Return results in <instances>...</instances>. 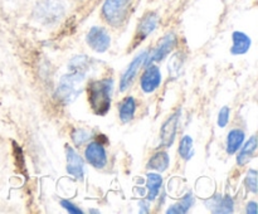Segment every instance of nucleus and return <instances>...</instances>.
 Returning <instances> with one entry per match:
<instances>
[{"label":"nucleus","instance_id":"26","mask_svg":"<svg viewBox=\"0 0 258 214\" xmlns=\"http://www.w3.org/2000/svg\"><path fill=\"white\" fill-rule=\"evenodd\" d=\"M246 211L248 214H257V203L256 201H249V203L247 204Z\"/></svg>","mask_w":258,"mask_h":214},{"label":"nucleus","instance_id":"24","mask_svg":"<svg viewBox=\"0 0 258 214\" xmlns=\"http://www.w3.org/2000/svg\"><path fill=\"white\" fill-rule=\"evenodd\" d=\"M246 185L252 193H257V171L254 169L248 170L246 175Z\"/></svg>","mask_w":258,"mask_h":214},{"label":"nucleus","instance_id":"25","mask_svg":"<svg viewBox=\"0 0 258 214\" xmlns=\"http://www.w3.org/2000/svg\"><path fill=\"white\" fill-rule=\"evenodd\" d=\"M60 205H62L66 210L70 211V213H72V214H82L83 213V211L81 210L77 205H75L73 203H71L70 200H66V199L64 200H60Z\"/></svg>","mask_w":258,"mask_h":214},{"label":"nucleus","instance_id":"8","mask_svg":"<svg viewBox=\"0 0 258 214\" xmlns=\"http://www.w3.org/2000/svg\"><path fill=\"white\" fill-rule=\"evenodd\" d=\"M146 55H148V52H146V50L139 53V54L131 60L130 64L127 65V68H126V70L123 72V75L121 76V80H120L121 92H123V91H126L127 88L131 87V85H133L134 81H135L136 76H138V72L140 70L141 65H143L144 62H145Z\"/></svg>","mask_w":258,"mask_h":214},{"label":"nucleus","instance_id":"2","mask_svg":"<svg viewBox=\"0 0 258 214\" xmlns=\"http://www.w3.org/2000/svg\"><path fill=\"white\" fill-rule=\"evenodd\" d=\"M86 76L87 73L82 70H71L68 75L63 76L55 91V98L64 105L73 102L82 92L83 85L87 78Z\"/></svg>","mask_w":258,"mask_h":214},{"label":"nucleus","instance_id":"14","mask_svg":"<svg viewBox=\"0 0 258 214\" xmlns=\"http://www.w3.org/2000/svg\"><path fill=\"white\" fill-rule=\"evenodd\" d=\"M232 39H233V45L231 48L232 54L234 55H242L247 53L251 48L252 40L246 33L243 32H234L232 34Z\"/></svg>","mask_w":258,"mask_h":214},{"label":"nucleus","instance_id":"4","mask_svg":"<svg viewBox=\"0 0 258 214\" xmlns=\"http://www.w3.org/2000/svg\"><path fill=\"white\" fill-rule=\"evenodd\" d=\"M64 8L59 0H42L35 7L38 20L43 23H53L63 15Z\"/></svg>","mask_w":258,"mask_h":214},{"label":"nucleus","instance_id":"6","mask_svg":"<svg viewBox=\"0 0 258 214\" xmlns=\"http://www.w3.org/2000/svg\"><path fill=\"white\" fill-rule=\"evenodd\" d=\"M176 42H178V39H176L175 34H173V33L166 34L165 37L159 42V44L156 45L155 49H154L150 54L148 53V55H146L145 58V64H150V63L153 62H160V60H163L164 58L174 49Z\"/></svg>","mask_w":258,"mask_h":214},{"label":"nucleus","instance_id":"22","mask_svg":"<svg viewBox=\"0 0 258 214\" xmlns=\"http://www.w3.org/2000/svg\"><path fill=\"white\" fill-rule=\"evenodd\" d=\"M90 131L85 130V128H76V130H73L71 137H72L76 146H81L90 138Z\"/></svg>","mask_w":258,"mask_h":214},{"label":"nucleus","instance_id":"1","mask_svg":"<svg viewBox=\"0 0 258 214\" xmlns=\"http://www.w3.org/2000/svg\"><path fill=\"white\" fill-rule=\"evenodd\" d=\"M112 90L113 81L111 78L93 81L88 85V101L96 115L105 116L110 111Z\"/></svg>","mask_w":258,"mask_h":214},{"label":"nucleus","instance_id":"3","mask_svg":"<svg viewBox=\"0 0 258 214\" xmlns=\"http://www.w3.org/2000/svg\"><path fill=\"white\" fill-rule=\"evenodd\" d=\"M131 0H105L102 5V15L112 27H120L127 17Z\"/></svg>","mask_w":258,"mask_h":214},{"label":"nucleus","instance_id":"23","mask_svg":"<svg viewBox=\"0 0 258 214\" xmlns=\"http://www.w3.org/2000/svg\"><path fill=\"white\" fill-rule=\"evenodd\" d=\"M229 116H231V108L228 106H223L221 108L218 113V120H217V123L221 128H224L229 122Z\"/></svg>","mask_w":258,"mask_h":214},{"label":"nucleus","instance_id":"13","mask_svg":"<svg viewBox=\"0 0 258 214\" xmlns=\"http://www.w3.org/2000/svg\"><path fill=\"white\" fill-rule=\"evenodd\" d=\"M159 23V17L156 13H148L144 15L143 19L140 20L138 25V32H136V37L140 38V40L145 39L146 37L151 34L154 30L156 29Z\"/></svg>","mask_w":258,"mask_h":214},{"label":"nucleus","instance_id":"12","mask_svg":"<svg viewBox=\"0 0 258 214\" xmlns=\"http://www.w3.org/2000/svg\"><path fill=\"white\" fill-rule=\"evenodd\" d=\"M206 204L207 206L213 211V213H219V214L233 213L234 201L229 195H226V196L216 195L213 196V198L209 199V200H207Z\"/></svg>","mask_w":258,"mask_h":214},{"label":"nucleus","instance_id":"9","mask_svg":"<svg viewBox=\"0 0 258 214\" xmlns=\"http://www.w3.org/2000/svg\"><path fill=\"white\" fill-rule=\"evenodd\" d=\"M85 156L86 160L96 169L105 168L106 164H107V154H106L102 144H100L98 141L88 144L85 151Z\"/></svg>","mask_w":258,"mask_h":214},{"label":"nucleus","instance_id":"5","mask_svg":"<svg viewBox=\"0 0 258 214\" xmlns=\"http://www.w3.org/2000/svg\"><path fill=\"white\" fill-rule=\"evenodd\" d=\"M86 42L90 45L91 49H93L97 53H103L110 48L111 38L105 28L92 27L90 32L87 33Z\"/></svg>","mask_w":258,"mask_h":214},{"label":"nucleus","instance_id":"11","mask_svg":"<svg viewBox=\"0 0 258 214\" xmlns=\"http://www.w3.org/2000/svg\"><path fill=\"white\" fill-rule=\"evenodd\" d=\"M66 160H67V173L76 179H83L85 176V164L77 151L71 146H66Z\"/></svg>","mask_w":258,"mask_h":214},{"label":"nucleus","instance_id":"19","mask_svg":"<svg viewBox=\"0 0 258 214\" xmlns=\"http://www.w3.org/2000/svg\"><path fill=\"white\" fill-rule=\"evenodd\" d=\"M161 185H163V178L158 173H150L146 176V188H148V199L154 200L159 195Z\"/></svg>","mask_w":258,"mask_h":214},{"label":"nucleus","instance_id":"18","mask_svg":"<svg viewBox=\"0 0 258 214\" xmlns=\"http://www.w3.org/2000/svg\"><path fill=\"white\" fill-rule=\"evenodd\" d=\"M120 120L122 121L123 123L130 122L134 118L136 112V101L133 96H128L125 100L122 101V103L120 105Z\"/></svg>","mask_w":258,"mask_h":214},{"label":"nucleus","instance_id":"16","mask_svg":"<svg viewBox=\"0 0 258 214\" xmlns=\"http://www.w3.org/2000/svg\"><path fill=\"white\" fill-rule=\"evenodd\" d=\"M244 137H246V135H244L243 131L239 130V128H234V130L229 131L228 136H227V153H228L229 155L236 154L237 151L241 149L242 144H243L244 141Z\"/></svg>","mask_w":258,"mask_h":214},{"label":"nucleus","instance_id":"15","mask_svg":"<svg viewBox=\"0 0 258 214\" xmlns=\"http://www.w3.org/2000/svg\"><path fill=\"white\" fill-rule=\"evenodd\" d=\"M257 150V137L256 135L251 136L248 141L244 144L243 148H241V153L237 156V164L239 166H243L253 158V155L256 154Z\"/></svg>","mask_w":258,"mask_h":214},{"label":"nucleus","instance_id":"20","mask_svg":"<svg viewBox=\"0 0 258 214\" xmlns=\"http://www.w3.org/2000/svg\"><path fill=\"white\" fill-rule=\"evenodd\" d=\"M194 204V198H193V194L188 193L180 199L176 204L171 205L170 208L166 209V213L169 214H184L189 210V209L193 206Z\"/></svg>","mask_w":258,"mask_h":214},{"label":"nucleus","instance_id":"17","mask_svg":"<svg viewBox=\"0 0 258 214\" xmlns=\"http://www.w3.org/2000/svg\"><path fill=\"white\" fill-rule=\"evenodd\" d=\"M169 163H170V159H169L168 153H165V151H158L149 160L148 169L155 170L158 173H163V171H165L169 168Z\"/></svg>","mask_w":258,"mask_h":214},{"label":"nucleus","instance_id":"7","mask_svg":"<svg viewBox=\"0 0 258 214\" xmlns=\"http://www.w3.org/2000/svg\"><path fill=\"white\" fill-rule=\"evenodd\" d=\"M179 120H180V110L174 112L170 117H168V120L161 126L160 145L163 148H170L174 141H175L179 127Z\"/></svg>","mask_w":258,"mask_h":214},{"label":"nucleus","instance_id":"10","mask_svg":"<svg viewBox=\"0 0 258 214\" xmlns=\"http://www.w3.org/2000/svg\"><path fill=\"white\" fill-rule=\"evenodd\" d=\"M161 85V72L160 68L155 64H149L144 75L141 76L140 86L141 90L145 93H153L158 90Z\"/></svg>","mask_w":258,"mask_h":214},{"label":"nucleus","instance_id":"27","mask_svg":"<svg viewBox=\"0 0 258 214\" xmlns=\"http://www.w3.org/2000/svg\"><path fill=\"white\" fill-rule=\"evenodd\" d=\"M140 213H149V203L148 200H141L140 201Z\"/></svg>","mask_w":258,"mask_h":214},{"label":"nucleus","instance_id":"21","mask_svg":"<svg viewBox=\"0 0 258 214\" xmlns=\"http://www.w3.org/2000/svg\"><path fill=\"white\" fill-rule=\"evenodd\" d=\"M193 138L189 135L183 136L179 144V155L184 159V160H189L193 156Z\"/></svg>","mask_w":258,"mask_h":214}]
</instances>
